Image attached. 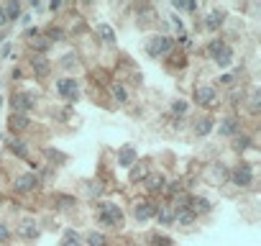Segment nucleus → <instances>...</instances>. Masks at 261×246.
<instances>
[{
  "label": "nucleus",
  "instance_id": "40",
  "mask_svg": "<svg viewBox=\"0 0 261 246\" xmlns=\"http://www.w3.org/2000/svg\"><path fill=\"white\" fill-rule=\"evenodd\" d=\"M8 26V18H6V11H3V3H0V29Z\"/></svg>",
  "mask_w": 261,
  "mask_h": 246
},
{
  "label": "nucleus",
  "instance_id": "3",
  "mask_svg": "<svg viewBox=\"0 0 261 246\" xmlns=\"http://www.w3.org/2000/svg\"><path fill=\"white\" fill-rule=\"evenodd\" d=\"M174 49V39L169 34H162V36H151L149 44H146V54L159 59V57H167L169 52Z\"/></svg>",
  "mask_w": 261,
  "mask_h": 246
},
{
  "label": "nucleus",
  "instance_id": "10",
  "mask_svg": "<svg viewBox=\"0 0 261 246\" xmlns=\"http://www.w3.org/2000/svg\"><path fill=\"white\" fill-rule=\"evenodd\" d=\"M136 162H139V152H136L134 146H120V149H118V167L130 169Z\"/></svg>",
  "mask_w": 261,
  "mask_h": 246
},
{
  "label": "nucleus",
  "instance_id": "33",
  "mask_svg": "<svg viewBox=\"0 0 261 246\" xmlns=\"http://www.w3.org/2000/svg\"><path fill=\"white\" fill-rule=\"evenodd\" d=\"M164 192H169V198H177V195L185 192V187H182L179 180H174V182H167V190H164Z\"/></svg>",
  "mask_w": 261,
  "mask_h": 246
},
{
  "label": "nucleus",
  "instance_id": "15",
  "mask_svg": "<svg viewBox=\"0 0 261 246\" xmlns=\"http://www.w3.org/2000/svg\"><path fill=\"white\" fill-rule=\"evenodd\" d=\"M31 69H34L36 77H46V75L51 72V62H49L46 57H34V59H31Z\"/></svg>",
  "mask_w": 261,
  "mask_h": 246
},
{
  "label": "nucleus",
  "instance_id": "42",
  "mask_svg": "<svg viewBox=\"0 0 261 246\" xmlns=\"http://www.w3.org/2000/svg\"><path fill=\"white\" fill-rule=\"evenodd\" d=\"M62 8V0H54V3H49V11H59Z\"/></svg>",
  "mask_w": 261,
  "mask_h": 246
},
{
  "label": "nucleus",
  "instance_id": "37",
  "mask_svg": "<svg viewBox=\"0 0 261 246\" xmlns=\"http://www.w3.org/2000/svg\"><path fill=\"white\" fill-rule=\"evenodd\" d=\"M11 236H13V231H11L6 223H0V243H8V241H11Z\"/></svg>",
  "mask_w": 261,
  "mask_h": 246
},
{
  "label": "nucleus",
  "instance_id": "22",
  "mask_svg": "<svg viewBox=\"0 0 261 246\" xmlns=\"http://www.w3.org/2000/svg\"><path fill=\"white\" fill-rule=\"evenodd\" d=\"M8 149H11L16 157H21V159H26V157H29V149H26V144H23L21 139H16V136H8Z\"/></svg>",
  "mask_w": 261,
  "mask_h": 246
},
{
  "label": "nucleus",
  "instance_id": "18",
  "mask_svg": "<svg viewBox=\"0 0 261 246\" xmlns=\"http://www.w3.org/2000/svg\"><path fill=\"white\" fill-rule=\"evenodd\" d=\"M97 36L102 39V44H108V46H113L115 44V31H113V26L110 23H97Z\"/></svg>",
  "mask_w": 261,
  "mask_h": 246
},
{
  "label": "nucleus",
  "instance_id": "29",
  "mask_svg": "<svg viewBox=\"0 0 261 246\" xmlns=\"http://www.w3.org/2000/svg\"><path fill=\"white\" fill-rule=\"evenodd\" d=\"M146 175H149V169H146V164H134L130 167V182H139V180H146Z\"/></svg>",
  "mask_w": 261,
  "mask_h": 246
},
{
  "label": "nucleus",
  "instance_id": "41",
  "mask_svg": "<svg viewBox=\"0 0 261 246\" xmlns=\"http://www.w3.org/2000/svg\"><path fill=\"white\" fill-rule=\"evenodd\" d=\"M230 82H233V75H223L220 77V85H230Z\"/></svg>",
  "mask_w": 261,
  "mask_h": 246
},
{
  "label": "nucleus",
  "instance_id": "39",
  "mask_svg": "<svg viewBox=\"0 0 261 246\" xmlns=\"http://www.w3.org/2000/svg\"><path fill=\"white\" fill-rule=\"evenodd\" d=\"M57 205H62V210H69V208L74 205V200L67 198V195H57Z\"/></svg>",
  "mask_w": 261,
  "mask_h": 246
},
{
  "label": "nucleus",
  "instance_id": "43",
  "mask_svg": "<svg viewBox=\"0 0 261 246\" xmlns=\"http://www.w3.org/2000/svg\"><path fill=\"white\" fill-rule=\"evenodd\" d=\"M26 36H29V39H34V36H39V29H29V31H26Z\"/></svg>",
  "mask_w": 261,
  "mask_h": 246
},
{
  "label": "nucleus",
  "instance_id": "25",
  "mask_svg": "<svg viewBox=\"0 0 261 246\" xmlns=\"http://www.w3.org/2000/svg\"><path fill=\"white\" fill-rule=\"evenodd\" d=\"M195 213H192V208H185V210H174V220L179 223V226H192L195 223Z\"/></svg>",
  "mask_w": 261,
  "mask_h": 246
},
{
  "label": "nucleus",
  "instance_id": "5",
  "mask_svg": "<svg viewBox=\"0 0 261 246\" xmlns=\"http://www.w3.org/2000/svg\"><path fill=\"white\" fill-rule=\"evenodd\" d=\"M236 187H251L253 185V167L251 164H238V167H233V172H230V177H228Z\"/></svg>",
  "mask_w": 261,
  "mask_h": 246
},
{
  "label": "nucleus",
  "instance_id": "17",
  "mask_svg": "<svg viewBox=\"0 0 261 246\" xmlns=\"http://www.w3.org/2000/svg\"><path fill=\"white\" fill-rule=\"evenodd\" d=\"M213 129H215V118H213V115L197 118V123H195V134H197V136H207Z\"/></svg>",
  "mask_w": 261,
  "mask_h": 246
},
{
  "label": "nucleus",
  "instance_id": "7",
  "mask_svg": "<svg viewBox=\"0 0 261 246\" xmlns=\"http://www.w3.org/2000/svg\"><path fill=\"white\" fill-rule=\"evenodd\" d=\"M195 100H197V105H202V108H213L215 100H218V90H215L213 85H197Z\"/></svg>",
  "mask_w": 261,
  "mask_h": 246
},
{
  "label": "nucleus",
  "instance_id": "34",
  "mask_svg": "<svg viewBox=\"0 0 261 246\" xmlns=\"http://www.w3.org/2000/svg\"><path fill=\"white\" fill-rule=\"evenodd\" d=\"M151 246H174V241L169 236H164V233H154L151 236Z\"/></svg>",
  "mask_w": 261,
  "mask_h": 246
},
{
  "label": "nucleus",
  "instance_id": "2",
  "mask_svg": "<svg viewBox=\"0 0 261 246\" xmlns=\"http://www.w3.org/2000/svg\"><path fill=\"white\" fill-rule=\"evenodd\" d=\"M97 223L100 226H110V228H120L123 226V213L115 203H100L97 205Z\"/></svg>",
  "mask_w": 261,
  "mask_h": 246
},
{
  "label": "nucleus",
  "instance_id": "27",
  "mask_svg": "<svg viewBox=\"0 0 261 246\" xmlns=\"http://www.w3.org/2000/svg\"><path fill=\"white\" fill-rule=\"evenodd\" d=\"M59 246H82V238H80V233L74 228H67L64 231V241Z\"/></svg>",
  "mask_w": 261,
  "mask_h": 246
},
{
  "label": "nucleus",
  "instance_id": "36",
  "mask_svg": "<svg viewBox=\"0 0 261 246\" xmlns=\"http://www.w3.org/2000/svg\"><path fill=\"white\" fill-rule=\"evenodd\" d=\"M44 39H49L51 44H54V41H62V39H64V31H62V29H49Z\"/></svg>",
  "mask_w": 261,
  "mask_h": 246
},
{
  "label": "nucleus",
  "instance_id": "14",
  "mask_svg": "<svg viewBox=\"0 0 261 246\" xmlns=\"http://www.w3.org/2000/svg\"><path fill=\"white\" fill-rule=\"evenodd\" d=\"M223 21H225V13L215 8V11H210V13L205 16V21H202V23H205V29H207V31H218V29L223 26Z\"/></svg>",
  "mask_w": 261,
  "mask_h": 246
},
{
  "label": "nucleus",
  "instance_id": "28",
  "mask_svg": "<svg viewBox=\"0 0 261 246\" xmlns=\"http://www.w3.org/2000/svg\"><path fill=\"white\" fill-rule=\"evenodd\" d=\"M174 11H179V13H197V3H195V0H177Z\"/></svg>",
  "mask_w": 261,
  "mask_h": 246
},
{
  "label": "nucleus",
  "instance_id": "6",
  "mask_svg": "<svg viewBox=\"0 0 261 246\" xmlns=\"http://www.w3.org/2000/svg\"><path fill=\"white\" fill-rule=\"evenodd\" d=\"M11 103H13V113H31L34 108H36V95L34 92H26V90H21V92H16L13 97H11Z\"/></svg>",
  "mask_w": 261,
  "mask_h": 246
},
{
  "label": "nucleus",
  "instance_id": "12",
  "mask_svg": "<svg viewBox=\"0 0 261 246\" xmlns=\"http://www.w3.org/2000/svg\"><path fill=\"white\" fill-rule=\"evenodd\" d=\"M154 218H156L162 226H172V223H174V208H172V205H167V203H162V205H156Z\"/></svg>",
  "mask_w": 261,
  "mask_h": 246
},
{
  "label": "nucleus",
  "instance_id": "8",
  "mask_svg": "<svg viewBox=\"0 0 261 246\" xmlns=\"http://www.w3.org/2000/svg\"><path fill=\"white\" fill-rule=\"evenodd\" d=\"M39 185H41V180H39L36 172H26V175L16 177V182H13L16 192H31V190H36Z\"/></svg>",
  "mask_w": 261,
  "mask_h": 246
},
{
  "label": "nucleus",
  "instance_id": "24",
  "mask_svg": "<svg viewBox=\"0 0 261 246\" xmlns=\"http://www.w3.org/2000/svg\"><path fill=\"white\" fill-rule=\"evenodd\" d=\"M3 11H6V18H8V23H11V21H18V18L23 16V8H21V3H3Z\"/></svg>",
  "mask_w": 261,
  "mask_h": 246
},
{
  "label": "nucleus",
  "instance_id": "30",
  "mask_svg": "<svg viewBox=\"0 0 261 246\" xmlns=\"http://www.w3.org/2000/svg\"><path fill=\"white\" fill-rule=\"evenodd\" d=\"M77 62H80V59H77V54H74V52H69V54H64V57L59 59V67H62V69H74V67H77Z\"/></svg>",
  "mask_w": 261,
  "mask_h": 246
},
{
  "label": "nucleus",
  "instance_id": "38",
  "mask_svg": "<svg viewBox=\"0 0 261 246\" xmlns=\"http://www.w3.org/2000/svg\"><path fill=\"white\" fill-rule=\"evenodd\" d=\"M258 108H261V105H258V90H253V92H251V100H248V110H251V113H258Z\"/></svg>",
  "mask_w": 261,
  "mask_h": 246
},
{
  "label": "nucleus",
  "instance_id": "4",
  "mask_svg": "<svg viewBox=\"0 0 261 246\" xmlns=\"http://www.w3.org/2000/svg\"><path fill=\"white\" fill-rule=\"evenodd\" d=\"M57 95L64 97V100H69V103H77L80 100V85H77V80H72V77L57 80Z\"/></svg>",
  "mask_w": 261,
  "mask_h": 246
},
{
  "label": "nucleus",
  "instance_id": "16",
  "mask_svg": "<svg viewBox=\"0 0 261 246\" xmlns=\"http://www.w3.org/2000/svg\"><path fill=\"white\" fill-rule=\"evenodd\" d=\"M190 208H192L195 215H207V213L213 210V203H210L207 198H192V200H190Z\"/></svg>",
  "mask_w": 261,
  "mask_h": 246
},
{
  "label": "nucleus",
  "instance_id": "31",
  "mask_svg": "<svg viewBox=\"0 0 261 246\" xmlns=\"http://www.w3.org/2000/svg\"><path fill=\"white\" fill-rule=\"evenodd\" d=\"M187 110H190V103H187V100H182V97H179V100H174V103H172V115H179V118H182Z\"/></svg>",
  "mask_w": 261,
  "mask_h": 246
},
{
  "label": "nucleus",
  "instance_id": "19",
  "mask_svg": "<svg viewBox=\"0 0 261 246\" xmlns=\"http://www.w3.org/2000/svg\"><path fill=\"white\" fill-rule=\"evenodd\" d=\"M18 233H21L23 238H36V236H39V228H36V220H31V218H26V220H21V226H18Z\"/></svg>",
  "mask_w": 261,
  "mask_h": 246
},
{
  "label": "nucleus",
  "instance_id": "13",
  "mask_svg": "<svg viewBox=\"0 0 261 246\" xmlns=\"http://www.w3.org/2000/svg\"><path fill=\"white\" fill-rule=\"evenodd\" d=\"M154 210H156V205H154V203H139V205L134 208V215H136V220H139V223H146V220H151V218H154Z\"/></svg>",
  "mask_w": 261,
  "mask_h": 246
},
{
  "label": "nucleus",
  "instance_id": "32",
  "mask_svg": "<svg viewBox=\"0 0 261 246\" xmlns=\"http://www.w3.org/2000/svg\"><path fill=\"white\" fill-rule=\"evenodd\" d=\"M31 46H34L39 54H44V52H49V49H51V41H49V39H44V36H36Z\"/></svg>",
  "mask_w": 261,
  "mask_h": 246
},
{
  "label": "nucleus",
  "instance_id": "21",
  "mask_svg": "<svg viewBox=\"0 0 261 246\" xmlns=\"http://www.w3.org/2000/svg\"><path fill=\"white\" fill-rule=\"evenodd\" d=\"M253 146V139L248 136V134H238V136H233V149L241 154V152H248Z\"/></svg>",
  "mask_w": 261,
  "mask_h": 246
},
{
  "label": "nucleus",
  "instance_id": "23",
  "mask_svg": "<svg viewBox=\"0 0 261 246\" xmlns=\"http://www.w3.org/2000/svg\"><path fill=\"white\" fill-rule=\"evenodd\" d=\"M8 123H11V129H13V131H23V129H29V126H31L29 115H23V113H13Z\"/></svg>",
  "mask_w": 261,
  "mask_h": 246
},
{
  "label": "nucleus",
  "instance_id": "44",
  "mask_svg": "<svg viewBox=\"0 0 261 246\" xmlns=\"http://www.w3.org/2000/svg\"><path fill=\"white\" fill-rule=\"evenodd\" d=\"M100 192H102V187H100V185H97V187H95V185L90 187V195H100Z\"/></svg>",
  "mask_w": 261,
  "mask_h": 246
},
{
  "label": "nucleus",
  "instance_id": "1",
  "mask_svg": "<svg viewBox=\"0 0 261 246\" xmlns=\"http://www.w3.org/2000/svg\"><path fill=\"white\" fill-rule=\"evenodd\" d=\"M207 54L215 59V64H218L220 69H225V67L233 64V49H230V44H225V41H218V39L207 41Z\"/></svg>",
  "mask_w": 261,
  "mask_h": 246
},
{
  "label": "nucleus",
  "instance_id": "26",
  "mask_svg": "<svg viewBox=\"0 0 261 246\" xmlns=\"http://www.w3.org/2000/svg\"><path fill=\"white\" fill-rule=\"evenodd\" d=\"M85 246H108V238H105V233H100V231H90V233L85 236Z\"/></svg>",
  "mask_w": 261,
  "mask_h": 246
},
{
  "label": "nucleus",
  "instance_id": "11",
  "mask_svg": "<svg viewBox=\"0 0 261 246\" xmlns=\"http://www.w3.org/2000/svg\"><path fill=\"white\" fill-rule=\"evenodd\" d=\"M144 185H146V190H149V192L159 195V192H164V190H167V177H164L162 172H151V175H146Z\"/></svg>",
  "mask_w": 261,
  "mask_h": 246
},
{
  "label": "nucleus",
  "instance_id": "20",
  "mask_svg": "<svg viewBox=\"0 0 261 246\" xmlns=\"http://www.w3.org/2000/svg\"><path fill=\"white\" fill-rule=\"evenodd\" d=\"M110 92H113V100H115L118 105H125V103H128V90H125V85L113 82V85H110Z\"/></svg>",
  "mask_w": 261,
  "mask_h": 246
},
{
  "label": "nucleus",
  "instance_id": "35",
  "mask_svg": "<svg viewBox=\"0 0 261 246\" xmlns=\"http://www.w3.org/2000/svg\"><path fill=\"white\" fill-rule=\"evenodd\" d=\"M213 177L223 182V180H228V177H230V172H228V167H225V164H215V169H213Z\"/></svg>",
  "mask_w": 261,
  "mask_h": 246
},
{
  "label": "nucleus",
  "instance_id": "9",
  "mask_svg": "<svg viewBox=\"0 0 261 246\" xmlns=\"http://www.w3.org/2000/svg\"><path fill=\"white\" fill-rule=\"evenodd\" d=\"M218 131H220V136L233 139V136H238V134H241V120H238V118H233V115H228V118H223V120L218 123Z\"/></svg>",
  "mask_w": 261,
  "mask_h": 246
}]
</instances>
